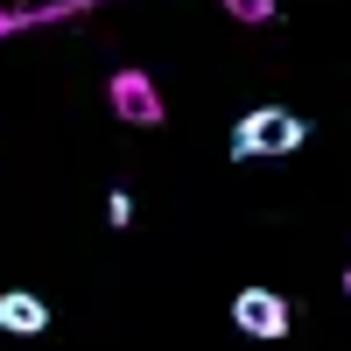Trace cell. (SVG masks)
<instances>
[{"instance_id":"cell-4","label":"cell","mask_w":351,"mask_h":351,"mask_svg":"<svg viewBox=\"0 0 351 351\" xmlns=\"http://www.w3.org/2000/svg\"><path fill=\"white\" fill-rule=\"evenodd\" d=\"M0 330H14V337H43V330H49V302L28 295V288H8V295H0Z\"/></svg>"},{"instance_id":"cell-5","label":"cell","mask_w":351,"mask_h":351,"mask_svg":"<svg viewBox=\"0 0 351 351\" xmlns=\"http://www.w3.org/2000/svg\"><path fill=\"white\" fill-rule=\"evenodd\" d=\"M225 14H232V21H246V28H267L281 8H274V0H225Z\"/></svg>"},{"instance_id":"cell-3","label":"cell","mask_w":351,"mask_h":351,"mask_svg":"<svg viewBox=\"0 0 351 351\" xmlns=\"http://www.w3.org/2000/svg\"><path fill=\"white\" fill-rule=\"evenodd\" d=\"M106 99H112V112H120L127 127H162L169 112H162V84L148 77V71H112V84H106Z\"/></svg>"},{"instance_id":"cell-7","label":"cell","mask_w":351,"mask_h":351,"mask_svg":"<svg viewBox=\"0 0 351 351\" xmlns=\"http://www.w3.org/2000/svg\"><path fill=\"white\" fill-rule=\"evenodd\" d=\"M344 295H351V267H344Z\"/></svg>"},{"instance_id":"cell-1","label":"cell","mask_w":351,"mask_h":351,"mask_svg":"<svg viewBox=\"0 0 351 351\" xmlns=\"http://www.w3.org/2000/svg\"><path fill=\"white\" fill-rule=\"evenodd\" d=\"M309 141V120L288 106H253L239 127H232V162H260V155H295Z\"/></svg>"},{"instance_id":"cell-6","label":"cell","mask_w":351,"mask_h":351,"mask_svg":"<svg viewBox=\"0 0 351 351\" xmlns=\"http://www.w3.org/2000/svg\"><path fill=\"white\" fill-rule=\"evenodd\" d=\"M106 218H112V225H134V197L112 190V197H106Z\"/></svg>"},{"instance_id":"cell-2","label":"cell","mask_w":351,"mask_h":351,"mask_svg":"<svg viewBox=\"0 0 351 351\" xmlns=\"http://www.w3.org/2000/svg\"><path fill=\"white\" fill-rule=\"evenodd\" d=\"M232 324L253 344H281L288 337V295L281 288H239V295H232Z\"/></svg>"}]
</instances>
